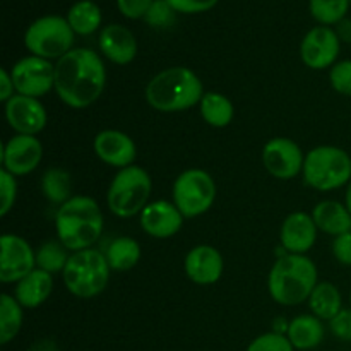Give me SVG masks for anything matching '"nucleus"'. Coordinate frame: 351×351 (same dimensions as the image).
<instances>
[{
  "instance_id": "obj_1",
  "label": "nucleus",
  "mask_w": 351,
  "mask_h": 351,
  "mask_svg": "<svg viewBox=\"0 0 351 351\" xmlns=\"http://www.w3.org/2000/svg\"><path fill=\"white\" fill-rule=\"evenodd\" d=\"M105 84V64L89 48H72L55 64V91L71 108L91 106L101 96Z\"/></svg>"
},
{
  "instance_id": "obj_2",
  "label": "nucleus",
  "mask_w": 351,
  "mask_h": 351,
  "mask_svg": "<svg viewBox=\"0 0 351 351\" xmlns=\"http://www.w3.org/2000/svg\"><path fill=\"white\" fill-rule=\"evenodd\" d=\"M58 242L71 252L93 249L103 232V215L98 202L88 195H74L58 206L55 216Z\"/></svg>"
},
{
  "instance_id": "obj_3",
  "label": "nucleus",
  "mask_w": 351,
  "mask_h": 351,
  "mask_svg": "<svg viewBox=\"0 0 351 351\" xmlns=\"http://www.w3.org/2000/svg\"><path fill=\"white\" fill-rule=\"evenodd\" d=\"M144 95L151 108L163 113H177L201 103L204 86L191 69L170 67L147 82Z\"/></svg>"
},
{
  "instance_id": "obj_4",
  "label": "nucleus",
  "mask_w": 351,
  "mask_h": 351,
  "mask_svg": "<svg viewBox=\"0 0 351 351\" xmlns=\"http://www.w3.org/2000/svg\"><path fill=\"white\" fill-rule=\"evenodd\" d=\"M317 283L314 261L300 254H285L271 267L267 290L276 304L293 307L308 300Z\"/></svg>"
},
{
  "instance_id": "obj_5",
  "label": "nucleus",
  "mask_w": 351,
  "mask_h": 351,
  "mask_svg": "<svg viewBox=\"0 0 351 351\" xmlns=\"http://www.w3.org/2000/svg\"><path fill=\"white\" fill-rule=\"evenodd\" d=\"M304 178L321 192L336 191L351 180V158L338 146H317L305 154Z\"/></svg>"
},
{
  "instance_id": "obj_6",
  "label": "nucleus",
  "mask_w": 351,
  "mask_h": 351,
  "mask_svg": "<svg viewBox=\"0 0 351 351\" xmlns=\"http://www.w3.org/2000/svg\"><path fill=\"white\" fill-rule=\"evenodd\" d=\"M110 264L105 254L95 249L74 252L69 257L62 278L65 288L79 298H93L101 293L110 281Z\"/></svg>"
},
{
  "instance_id": "obj_7",
  "label": "nucleus",
  "mask_w": 351,
  "mask_h": 351,
  "mask_svg": "<svg viewBox=\"0 0 351 351\" xmlns=\"http://www.w3.org/2000/svg\"><path fill=\"white\" fill-rule=\"evenodd\" d=\"M151 182L149 173L144 168L132 165L122 168L112 180L106 194L110 211L119 218H132L149 204Z\"/></svg>"
},
{
  "instance_id": "obj_8",
  "label": "nucleus",
  "mask_w": 351,
  "mask_h": 351,
  "mask_svg": "<svg viewBox=\"0 0 351 351\" xmlns=\"http://www.w3.org/2000/svg\"><path fill=\"white\" fill-rule=\"evenodd\" d=\"M74 31L67 17L43 16L31 23L24 33V45L33 55L47 60H60L72 50Z\"/></svg>"
},
{
  "instance_id": "obj_9",
  "label": "nucleus",
  "mask_w": 351,
  "mask_h": 351,
  "mask_svg": "<svg viewBox=\"0 0 351 351\" xmlns=\"http://www.w3.org/2000/svg\"><path fill=\"white\" fill-rule=\"evenodd\" d=\"M216 199V184L211 175L199 168L182 171L173 184V204L184 218H197L211 209Z\"/></svg>"
},
{
  "instance_id": "obj_10",
  "label": "nucleus",
  "mask_w": 351,
  "mask_h": 351,
  "mask_svg": "<svg viewBox=\"0 0 351 351\" xmlns=\"http://www.w3.org/2000/svg\"><path fill=\"white\" fill-rule=\"evenodd\" d=\"M10 75L17 95L29 98H41L55 88V65L36 55L16 62Z\"/></svg>"
},
{
  "instance_id": "obj_11",
  "label": "nucleus",
  "mask_w": 351,
  "mask_h": 351,
  "mask_svg": "<svg viewBox=\"0 0 351 351\" xmlns=\"http://www.w3.org/2000/svg\"><path fill=\"white\" fill-rule=\"evenodd\" d=\"M0 281L17 283L36 269V252L23 237L5 233L0 239Z\"/></svg>"
},
{
  "instance_id": "obj_12",
  "label": "nucleus",
  "mask_w": 351,
  "mask_h": 351,
  "mask_svg": "<svg viewBox=\"0 0 351 351\" xmlns=\"http://www.w3.org/2000/svg\"><path fill=\"white\" fill-rule=\"evenodd\" d=\"M263 163L278 180H291L304 171L305 154L295 141L288 137H274L264 146Z\"/></svg>"
},
{
  "instance_id": "obj_13",
  "label": "nucleus",
  "mask_w": 351,
  "mask_h": 351,
  "mask_svg": "<svg viewBox=\"0 0 351 351\" xmlns=\"http://www.w3.org/2000/svg\"><path fill=\"white\" fill-rule=\"evenodd\" d=\"M339 48H341V40L335 29H331L329 26H315L302 40V62L308 69L324 71L336 64Z\"/></svg>"
},
{
  "instance_id": "obj_14",
  "label": "nucleus",
  "mask_w": 351,
  "mask_h": 351,
  "mask_svg": "<svg viewBox=\"0 0 351 351\" xmlns=\"http://www.w3.org/2000/svg\"><path fill=\"white\" fill-rule=\"evenodd\" d=\"M43 158V144L36 136H17L10 137L2 149L3 170L12 173L14 177L27 175L36 170Z\"/></svg>"
},
{
  "instance_id": "obj_15",
  "label": "nucleus",
  "mask_w": 351,
  "mask_h": 351,
  "mask_svg": "<svg viewBox=\"0 0 351 351\" xmlns=\"http://www.w3.org/2000/svg\"><path fill=\"white\" fill-rule=\"evenodd\" d=\"M5 119L10 129L23 136H36L47 127L48 115L38 98L14 95L5 103Z\"/></svg>"
},
{
  "instance_id": "obj_16",
  "label": "nucleus",
  "mask_w": 351,
  "mask_h": 351,
  "mask_svg": "<svg viewBox=\"0 0 351 351\" xmlns=\"http://www.w3.org/2000/svg\"><path fill=\"white\" fill-rule=\"evenodd\" d=\"M95 153L103 163L110 165L115 168H127L132 167L137 158V147L132 137L127 136L125 132L120 130H101L95 137Z\"/></svg>"
},
{
  "instance_id": "obj_17",
  "label": "nucleus",
  "mask_w": 351,
  "mask_h": 351,
  "mask_svg": "<svg viewBox=\"0 0 351 351\" xmlns=\"http://www.w3.org/2000/svg\"><path fill=\"white\" fill-rule=\"evenodd\" d=\"M317 225H315L312 215L307 213H291L285 218L281 225L280 240L281 247L287 250V254H300L305 256L317 240Z\"/></svg>"
},
{
  "instance_id": "obj_18",
  "label": "nucleus",
  "mask_w": 351,
  "mask_h": 351,
  "mask_svg": "<svg viewBox=\"0 0 351 351\" xmlns=\"http://www.w3.org/2000/svg\"><path fill=\"white\" fill-rule=\"evenodd\" d=\"M182 225H184V215L178 211L173 202H149L141 213V226L147 235L154 239H170L180 232Z\"/></svg>"
},
{
  "instance_id": "obj_19",
  "label": "nucleus",
  "mask_w": 351,
  "mask_h": 351,
  "mask_svg": "<svg viewBox=\"0 0 351 351\" xmlns=\"http://www.w3.org/2000/svg\"><path fill=\"white\" fill-rule=\"evenodd\" d=\"M223 267V256L213 245H197L185 256V274L195 285H215L221 278Z\"/></svg>"
},
{
  "instance_id": "obj_20",
  "label": "nucleus",
  "mask_w": 351,
  "mask_h": 351,
  "mask_svg": "<svg viewBox=\"0 0 351 351\" xmlns=\"http://www.w3.org/2000/svg\"><path fill=\"white\" fill-rule=\"evenodd\" d=\"M98 45L110 62L127 65L137 57V40L132 31L122 24H108L99 33Z\"/></svg>"
},
{
  "instance_id": "obj_21",
  "label": "nucleus",
  "mask_w": 351,
  "mask_h": 351,
  "mask_svg": "<svg viewBox=\"0 0 351 351\" xmlns=\"http://www.w3.org/2000/svg\"><path fill=\"white\" fill-rule=\"evenodd\" d=\"M53 290V274L43 269H34L21 281H17L14 297L24 308H36L48 300Z\"/></svg>"
},
{
  "instance_id": "obj_22",
  "label": "nucleus",
  "mask_w": 351,
  "mask_h": 351,
  "mask_svg": "<svg viewBox=\"0 0 351 351\" xmlns=\"http://www.w3.org/2000/svg\"><path fill=\"white\" fill-rule=\"evenodd\" d=\"M319 232L339 237L351 232V213L338 201H322L312 211Z\"/></svg>"
},
{
  "instance_id": "obj_23",
  "label": "nucleus",
  "mask_w": 351,
  "mask_h": 351,
  "mask_svg": "<svg viewBox=\"0 0 351 351\" xmlns=\"http://www.w3.org/2000/svg\"><path fill=\"white\" fill-rule=\"evenodd\" d=\"M288 339L297 350H312L319 346L324 339V326L315 315L304 314L295 317L288 324Z\"/></svg>"
},
{
  "instance_id": "obj_24",
  "label": "nucleus",
  "mask_w": 351,
  "mask_h": 351,
  "mask_svg": "<svg viewBox=\"0 0 351 351\" xmlns=\"http://www.w3.org/2000/svg\"><path fill=\"white\" fill-rule=\"evenodd\" d=\"M199 110H201L204 122L208 125L215 127V129L228 127L232 123L233 117H235V108H233L232 99L216 91L204 93L201 103H199Z\"/></svg>"
},
{
  "instance_id": "obj_25",
  "label": "nucleus",
  "mask_w": 351,
  "mask_h": 351,
  "mask_svg": "<svg viewBox=\"0 0 351 351\" xmlns=\"http://www.w3.org/2000/svg\"><path fill=\"white\" fill-rule=\"evenodd\" d=\"M308 307H311L312 315L321 321H332L343 311L341 293L332 283L322 281V283H317V287L312 291L308 298Z\"/></svg>"
},
{
  "instance_id": "obj_26",
  "label": "nucleus",
  "mask_w": 351,
  "mask_h": 351,
  "mask_svg": "<svg viewBox=\"0 0 351 351\" xmlns=\"http://www.w3.org/2000/svg\"><path fill=\"white\" fill-rule=\"evenodd\" d=\"M67 21L75 34L88 36L101 26V9L93 0H79L69 9Z\"/></svg>"
},
{
  "instance_id": "obj_27",
  "label": "nucleus",
  "mask_w": 351,
  "mask_h": 351,
  "mask_svg": "<svg viewBox=\"0 0 351 351\" xmlns=\"http://www.w3.org/2000/svg\"><path fill=\"white\" fill-rule=\"evenodd\" d=\"M105 257L112 269L129 271L139 263L141 247L137 240L130 239V237H119L110 243Z\"/></svg>"
},
{
  "instance_id": "obj_28",
  "label": "nucleus",
  "mask_w": 351,
  "mask_h": 351,
  "mask_svg": "<svg viewBox=\"0 0 351 351\" xmlns=\"http://www.w3.org/2000/svg\"><path fill=\"white\" fill-rule=\"evenodd\" d=\"M23 326V307L16 297L0 295V345L12 341Z\"/></svg>"
},
{
  "instance_id": "obj_29",
  "label": "nucleus",
  "mask_w": 351,
  "mask_h": 351,
  "mask_svg": "<svg viewBox=\"0 0 351 351\" xmlns=\"http://www.w3.org/2000/svg\"><path fill=\"white\" fill-rule=\"evenodd\" d=\"M41 191L53 204H65L71 199V175L62 168H50L41 178Z\"/></svg>"
},
{
  "instance_id": "obj_30",
  "label": "nucleus",
  "mask_w": 351,
  "mask_h": 351,
  "mask_svg": "<svg viewBox=\"0 0 351 351\" xmlns=\"http://www.w3.org/2000/svg\"><path fill=\"white\" fill-rule=\"evenodd\" d=\"M351 0H311L308 9L312 17L322 26L339 24L348 14Z\"/></svg>"
},
{
  "instance_id": "obj_31",
  "label": "nucleus",
  "mask_w": 351,
  "mask_h": 351,
  "mask_svg": "<svg viewBox=\"0 0 351 351\" xmlns=\"http://www.w3.org/2000/svg\"><path fill=\"white\" fill-rule=\"evenodd\" d=\"M69 257L71 256H67V249L60 242L50 240L36 250V267L50 274L64 273Z\"/></svg>"
},
{
  "instance_id": "obj_32",
  "label": "nucleus",
  "mask_w": 351,
  "mask_h": 351,
  "mask_svg": "<svg viewBox=\"0 0 351 351\" xmlns=\"http://www.w3.org/2000/svg\"><path fill=\"white\" fill-rule=\"evenodd\" d=\"M247 351H295L287 335L280 332H266L261 335L247 346Z\"/></svg>"
},
{
  "instance_id": "obj_33",
  "label": "nucleus",
  "mask_w": 351,
  "mask_h": 351,
  "mask_svg": "<svg viewBox=\"0 0 351 351\" xmlns=\"http://www.w3.org/2000/svg\"><path fill=\"white\" fill-rule=\"evenodd\" d=\"M17 197V182L12 173L0 170V216L9 215Z\"/></svg>"
},
{
  "instance_id": "obj_34",
  "label": "nucleus",
  "mask_w": 351,
  "mask_h": 351,
  "mask_svg": "<svg viewBox=\"0 0 351 351\" xmlns=\"http://www.w3.org/2000/svg\"><path fill=\"white\" fill-rule=\"evenodd\" d=\"M329 81L335 91L351 98V60H343L332 65L329 72Z\"/></svg>"
},
{
  "instance_id": "obj_35",
  "label": "nucleus",
  "mask_w": 351,
  "mask_h": 351,
  "mask_svg": "<svg viewBox=\"0 0 351 351\" xmlns=\"http://www.w3.org/2000/svg\"><path fill=\"white\" fill-rule=\"evenodd\" d=\"M175 17V10L171 9L170 3L167 0H154L153 5H151L149 12L146 14L144 19L147 21V24L154 27H163V26H170L173 23Z\"/></svg>"
},
{
  "instance_id": "obj_36",
  "label": "nucleus",
  "mask_w": 351,
  "mask_h": 351,
  "mask_svg": "<svg viewBox=\"0 0 351 351\" xmlns=\"http://www.w3.org/2000/svg\"><path fill=\"white\" fill-rule=\"evenodd\" d=\"M154 0H117L120 14L127 19H143L149 12Z\"/></svg>"
},
{
  "instance_id": "obj_37",
  "label": "nucleus",
  "mask_w": 351,
  "mask_h": 351,
  "mask_svg": "<svg viewBox=\"0 0 351 351\" xmlns=\"http://www.w3.org/2000/svg\"><path fill=\"white\" fill-rule=\"evenodd\" d=\"M175 12L201 14L208 12L218 3V0H167Z\"/></svg>"
},
{
  "instance_id": "obj_38",
  "label": "nucleus",
  "mask_w": 351,
  "mask_h": 351,
  "mask_svg": "<svg viewBox=\"0 0 351 351\" xmlns=\"http://www.w3.org/2000/svg\"><path fill=\"white\" fill-rule=\"evenodd\" d=\"M329 328L336 338L351 343V308H343L332 321H329Z\"/></svg>"
},
{
  "instance_id": "obj_39",
  "label": "nucleus",
  "mask_w": 351,
  "mask_h": 351,
  "mask_svg": "<svg viewBox=\"0 0 351 351\" xmlns=\"http://www.w3.org/2000/svg\"><path fill=\"white\" fill-rule=\"evenodd\" d=\"M332 254H335L336 261L343 266H351V232L345 235L335 237L332 242Z\"/></svg>"
},
{
  "instance_id": "obj_40",
  "label": "nucleus",
  "mask_w": 351,
  "mask_h": 351,
  "mask_svg": "<svg viewBox=\"0 0 351 351\" xmlns=\"http://www.w3.org/2000/svg\"><path fill=\"white\" fill-rule=\"evenodd\" d=\"M14 91H16V88H14L10 72L7 69H0V99L7 103L14 96Z\"/></svg>"
},
{
  "instance_id": "obj_41",
  "label": "nucleus",
  "mask_w": 351,
  "mask_h": 351,
  "mask_svg": "<svg viewBox=\"0 0 351 351\" xmlns=\"http://www.w3.org/2000/svg\"><path fill=\"white\" fill-rule=\"evenodd\" d=\"M338 36L339 40L346 41V43H351V19H343L341 23L338 24Z\"/></svg>"
},
{
  "instance_id": "obj_42",
  "label": "nucleus",
  "mask_w": 351,
  "mask_h": 351,
  "mask_svg": "<svg viewBox=\"0 0 351 351\" xmlns=\"http://www.w3.org/2000/svg\"><path fill=\"white\" fill-rule=\"evenodd\" d=\"M31 351H58L57 346L50 341H40L31 348Z\"/></svg>"
},
{
  "instance_id": "obj_43",
  "label": "nucleus",
  "mask_w": 351,
  "mask_h": 351,
  "mask_svg": "<svg viewBox=\"0 0 351 351\" xmlns=\"http://www.w3.org/2000/svg\"><path fill=\"white\" fill-rule=\"evenodd\" d=\"M345 206L348 208V211L351 213V180L350 184L346 185V194H345Z\"/></svg>"
},
{
  "instance_id": "obj_44",
  "label": "nucleus",
  "mask_w": 351,
  "mask_h": 351,
  "mask_svg": "<svg viewBox=\"0 0 351 351\" xmlns=\"http://www.w3.org/2000/svg\"><path fill=\"white\" fill-rule=\"evenodd\" d=\"M350 302H351V293H350Z\"/></svg>"
}]
</instances>
